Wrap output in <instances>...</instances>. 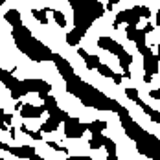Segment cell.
<instances>
[{"mask_svg":"<svg viewBox=\"0 0 160 160\" xmlns=\"http://www.w3.org/2000/svg\"><path fill=\"white\" fill-rule=\"evenodd\" d=\"M118 114H120L122 127L125 129V132H127L129 138H132V140L136 142L138 151H140L142 155H145V157H149V158L160 160V140L158 138L153 136V134H149V132H145L138 123H134V122L131 120V116H129L127 109L122 107V109L118 111Z\"/></svg>","mask_w":160,"mask_h":160,"instance_id":"6da1fadb","label":"cell"},{"mask_svg":"<svg viewBox=\"0 0 160 160\" xmlns=\"http://www.w3.org/2000/svg\"><path fill=\"white\" fill-rule=\"evenodd\" d=\"M85 131H87V125L85 123H81L78 118H66L64 120V136L66 138H81L83 134H85Z\"/></svg>","mask_w":160,"mask_h":160,"instance_id":"7a4b0ae2","label":"cell"},{"mask_svg":"<svg viewBox=\"0 0 160 160\" xmlns=\"http://www.w3.org/2000/svg\"><path fill=\"white\" fill-rule=\"evenodd\" d=\"M15 111H18V114L22 116V118H39L42 112L46 111L44 109V105H41V107H37V105H32V103H17L15 105Z\"/></svg>","mask_w":160,"mask_h":160,"instance_id":"3957f363","label":"cell"},{"mask_svg":"<svg viewBox=\"0 0 160 160\" xmlns=\"http://www.w3.org/2000/svg\"><path fill=\"white\" fill-rule=\"evenodd\" d=\"M98 46L101 50H107V52L114 53V55H118V53L123 50V46H122L120 42H116L114 39H111V37H99V39H98Z\"/></svg>","mask_w":160,"mask_h":160,"instance_id":"277c9868","label":"cell"},{"mask_svg":"<svg viewBox=\"0 0 160 160\" xmlns=\"http://www.w3.org/2000/svg\"><path fill=\"white\" fill-rule=\"evenodd\" d=\"M116 22H118V24L127 22L129 26H138L140 17L136 15V13L132 11V8H131V9H123V11H120V13H118V17H116Z\"/></svg>","mask_w":160,"mask_h":160,"instance_id":"5b68a950","label":"cell"},{"mask_svg":"<svg viewBox=\"0 0 160 160\" xmlns=\"http://www.w3.org/2000/svg\"><path fill=\"white\" fill-rule=\"evenodd\" d=\"M8 153L15 155L17 158H28V160L32 158L33 155H37L35 147H32V145H20V147H11V145H9Z\"/></svg>","mask_w":160,"mask_h":160,"instance_id":"8992f818","label":"cell"},{"mask_svg":"<svg viewBox=\"0 0 160 160\" xmlns=\"http://www.w3.org/2000/svg\"><path fill=\"white\" fill-rule=\"evenodd\" d=\"M158 59H157V55L155 53H151V55H145L144 57V70L145 74H151V76H155V74H158Z\"/></svg>","mask_w":160,"mask_h":160,"instance_id":"52a82bcc","label":"cell"},{"mask_svg":"<svg viewBox=\"0 0 160 160\" xmlns=\"http://www.w3.org/2000/svg\"><path fill=\"white\" fill-rule=\"evenodd\" d=\"M0 81L4 83V87L8 90H13L17 85L20 83V79H17L15 76H13V72H8V70H2L0 72Z\"/></svg>","mask_w":160,"mask_h":160,"instance_id":"ba28073f","label":"cell"},{"mask_svg":"<svg viewBox=\"0 0 160 160\" xmlns=\"http://www.w3.org/2000/svg\"><path fill=\"white\" fill-rule=\"evenodd\" d=\"M134 103H136V105H138V107H140V109H142V111H144L145 114H147V116H149V118H151V120L155 122V123H158V125H160V112L157 111V109L149 107V105H147V103H144V101H142L140 98H138V99H136Z\"/></svg>","mask_w":160,"mask_h":160,"instance_id":"9c48e42d","label":"cell"},{"mask_svg":"<svg viewBox=\"0 0 160 160\" xmlns=\"http://www.w3.org/2000/svg\"><path fill=\"white\" fill-rule=\"evenodd\" d=\"M4 18H6V20H8L13 28L22 24V15H20V11H18V9H15V8L8 9V11H6V15H4Z\"/></svg>","mask_w":160,"mask_h":160,"instance_id":"30bf717a","label":"cell"},{"mask_svg":"<svg viewBox=\"0 0 160 160\" xmlns=\"http://www.w3.org/2000/svg\"><path fill=\"white\" fill-rule=\"evenodd\" d=\"M83 35H85V30H81V28H74L72 32L66 35V42L70 44V46H78L81 42V39H83Z\"/></svg>","mask_w":160,"mask_h":160,"instance_id":"8fae6325","label":"cell"},{"mask_svg":"<svg viewBox=\"0 0 160 160\" xmlns=\"http://www.w3.org/2000/svg\"><path fill=\"white\" fill-rule=\"evenodd\" d=\"M105 138L107 136H103L101 132H92V138H90V142H88V145H90V149H99V147H103V142H105Z\"/></svg>","mask_w":160,"mask_h":160,"instance_id":"7c38bea8","label":"cell"},{"mask_svg":"<svg viewBox=\"0 0 160 160\" xmlns=\"http://www.w3.org/2000/svg\"><path fill=\"white\" fill-rule=\"evenodd\" d=\"M57 127H59V120H55V118L50 116L48 120L41 125V131L42 132H53V131H57Z\"/></svg>","mask_w":160,"mask_h":160,"instance_id":"4fadbf2b","label":"cell"},{"mask_svg":"<svg viewBox=\"0 0 160 160\" xmlns=\"http://www.w3.org/2000/svg\"><path fill=\"white\" fill-rule=\"evenodd\" d=\"M105 129H107V122H103V120L90 122V123L87 125V131H90V132H103Z\"/></svg>","mask_w":160,"mask_h":160,"instance_id":"5bb4252c","label":"cell"},{"mask_svg":"<svg viewBox=\"0 0 160 160\" xmlns=\"http://www.w3.org/2000/svg\"><path fill=\"white\" fill-rule=\"evenodd\" d=\"M99 64H101V61H99V57H98L96 53H88V55L85 57V66H87L88 70H94Z\"/></svg>","mask_w":160,"mask_h":160,"instance_id":"9a60e30c","label":"cell"},{"mask_svg":"<svg viewBox=\"0 0 160 160\" xmlns=\"http://www.w3.org/2000/svg\"><path fill=\"white\" fill-rule=\"evenodd\" d=\"M52 17H53L55 24L59 28H66V17H64V13H61L59 9H52Z\"/></svg>","mask_w":160,"mask_h":160,"instance_id":"2e32d148","label":"cell"},{"mask_svg":"<svg viewBox=\"0 0 160 160\" xmlns=\"http://www.w3.org/2000/svg\"><path fill=\"white\" fill-rule=\"evenodd\" d=\"M96 70L99 72V76H101V78H109V79H112V76H114V72H112V68L109 66V64H103V63H101Z\"/></svg>","mask_w":160,"mask_h":160,"instance_id":"e0dca14e","label":"cell"},{"mask_svg":"<svg viewBox=\"0 0 160 160\" xmlns=\"http://www.w3.org/2000/svg\"><path fill=\"white\" fill-rule=\"evenodd\" d=\"M32 15L35 17L41 24H48V18H46L48 13H46V9H44V8H42V9H32Z\"/></svg>","mask_w":160,"mask_h":160,"instance_id":"ac0fdd59","label":"cell"},{"mask_svg":"<svg viewBox=\"0 0 160 160\" xmlns=\"http://www.w3.org/2000/svg\"><path fill=\"white\" fill-rule=\"evenodd\" d=\"M132 11L140 17V18H149L151 17V9L145 8V6H136V8H132Z\"/></svg>","mask_w":160,"mask_h":160,"instance_id":"d6986e66","label":"cell"},{"mask_svg":"<svg viewBox=\"0 0 160 160\" xmlns=\"http://www.w3.org/2000/svg\"><path fill=\"white\" fill-rule=\"evenodd\" d=\"M103 147L107 149V155H116V142H114V140H111V138H105Z\"/></svg>","mask_w":160,"mask_h":160,"instance_id":"ffe728a7","label":"cell"},{"mask_svg":"<svg viewBox=\"0 0 160 160\" xmlns=\"http://www.w3.org/2000/svg\"><path fill=\"white\" fill-rule=\"evenodd\" d=\"M136 32H138L136 26H127V28H125V37H127L129 41H134V39H136Z\"/></svg>","mask_w":160,"mask_h":160,"instance_id":"44dd1931","label":"cell"},{"mask_svg":"<svg viewBox=\"0 0 160 160\" xmlns=\"http://www.w3.org/2000/svg\"><path fill=\"white\" fill-rule=\"evenodd\" d=\"M26 134H28L30 138H33V140H37V142H39V140H42V131H30V129H28V132H26Z\"/></svg>","mask_w":160,"mask_h":160,"instance_id":"7402d4cb","label":"cell"},{"mask_svg":"<svg viewBox=\"0 0 160 160\" xmlns=\"http://www.w3.org/2000/svg\"><path fill=\"white\" fill-rule=\"evenodd\" d=\"M125 96L129 99H132V101H136L138 99V90L136 88H125Z\"/></svg>","mask_w":160,"mask_h":160,"instance_id":"603a6c76","label":"cell"},{"mask_svg":"<svg viewBox=\"0 0 160 160\" xmlns=\"http://www.w3.org/2000/svg\"><path fill=\"white\" fill-rule=\"evenodd\" d=\"M153 30H155V26H153V22H147V24H145L144 28H142V32H144L145 35H147V33H151Z\"/></svg>","mask_w":160,"mask_h":160,"instance_id":"cb8c5ba5","label":"cell"},{"mask_svg":"<svg viewBox=\"0 0 160 160\" xmlns=\"http://www.w3.org/2000/svg\"><path fill=\"white\" fill-rule=\"evenodd\" d=\"M2 118H4V122H6V125H11V123H13V116H11V114H6V112H4Z\"/></svg>","mask_w":160,"mask_h":160,"instance_id":"d4e9b609","label":"cell"},{"mask_svg":"<svg viewBox=\"0 0 160 160\" xmlns=\"http://www.w3.org/2000/svg\"><path fill=\"white\" fill-rule=\"evenodd\" d=\"M149 96L153 98V99H160V88H155V90H151V92H149Z\"/></svg>","mask_w":160,"mask_h":160,"instance_id":"484cf974","label":"cell"},{"mask_svg":"<svg viewBox=\"0 0 160 160\" xmlns=\"http://www.w3.org/2000/svg\"><path fill=\"white\" fill-rule=\"evenodd\" d=\"M122 79H123V76H120V74H114V76H112V83H114V85H120Z\"/></svg>","mask_w":160,"mask_h":160,"instance_id":"4316f807","label":"cell"},{"mask_svg":"<svg viewBox=\"0 0 160 160\" xmlns=\"http://www.w3.org/2000/svg\"><path fill=\"white\" fill-rule=\"evenodd\" d=\"M78 53H79V57H83V59L88 55V53H87V50H83V48H78Z\"/></svg>","mask_w":160,"mask_h":160,"instance_id":"83f0119b","label":"cell"},{"mask_svg":"<svg viewBox=\"0 0 160 160\" xmlns=\"http://www.w3.org/2000/svg\"><path fill=\"white\" fill-rule=\"evenodd\" d=\"M151 81H153V76H151V74H145L144 76V83H151Z\"/></svg>","mask_w":160,"mask_h":160,"instance_id":"f1b7e54d","label":"cell"},{"mask_svg":"<svg viewBox=\"0 0 160 160\" xmlns=\"http://www.w3.org/2000/svg\"><path fill=\"white\" fill-rule=\"evenodd\" d=\"M107 160H118V157L116 155H107Z\"/></svg>","mask_w":160,"mask_h":160,"instance_id":"f546056e","label":"cell"},{"mask_svg":"<svg viewBox=\"0 0 160 160\" xmlns=\"http://www.w3.org/2000/svg\"><path fill=\"white\" fill-rule=\"evenodd\" d=\"M30 160H44V158H41L39 155H33V157H32V158H30Z\"/></svg>","mask_w":160,"mask_h":160,"instance_id":"4dcf8cb0","label":"cell"},{"mask_svg":"<svg viewBox=\"0 0 160 160\" xmlns=\"http://www.w3.org/2000/svg\"><path fill=\"white\" fill-rule=\"evenodd\" d=\"M157 24L160 26V9H158V13H157Z\"/></svg>","mask_w":160,"mask_h":160,"instance_id":"1f68e13d","label":"cell"},{"mask_svg":"<svg viewBox=\"0 0 160 160\" xmlns=\"http://www.w3.org/2000/svg\"><path fill=\"white\" fill-rule=\"evenodd\" d=\"M157 50H158V52H157V59H158V61H160V44H158V46H157Z\"/></svg>","mask_w":160,"mask_h":160,"instance_id":"d6a6232c","label":"cell"},{"mask_svg":"<svg viewBox=\"0 0 160 160\" xmlns=\"http://www.w3.org/2000/svg\"><path fill=\"white\" fill-rule=\"evenodd\" d=\"M118 2H120V0H109V4H112V6H114V4H118Z\"/></svg>","mask_w":160,"mask_h":160,"instance_id":"836d02e7","label":"cell"}]
</instances>
